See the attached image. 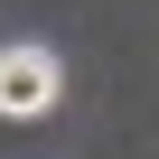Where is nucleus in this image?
Returning a JSON list of instances; mask_svg holds the SVG:
<instances>
[{"label":"nucleus","mask_w":159,"mask_h":159,"mask_svg":"<svg viewBox=\"0 0 159 159\" xmlns=\"http://www.w3.org/2000/svg\"><path fill=\"white\" fill-rule=\"evenodd\" d=\"M56 94H66L56 47H0V122H38L56 112Z\"/></svg>","instance_id":"1"}]
</instances>
